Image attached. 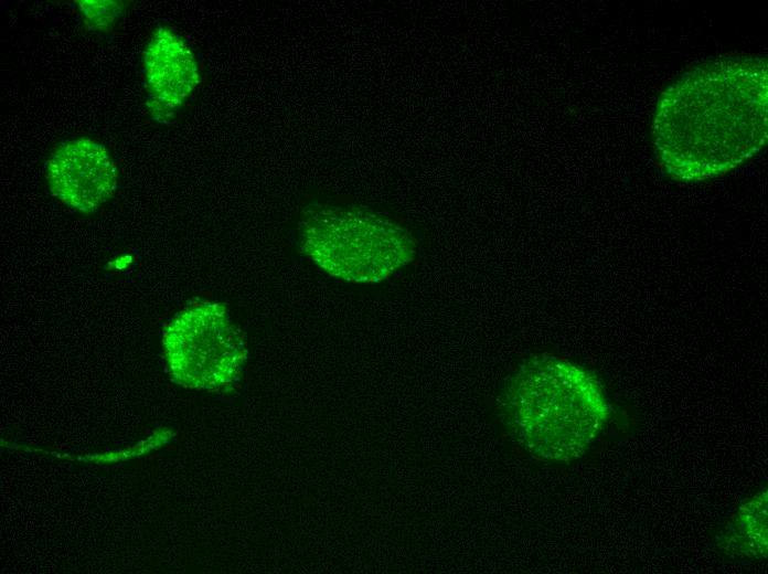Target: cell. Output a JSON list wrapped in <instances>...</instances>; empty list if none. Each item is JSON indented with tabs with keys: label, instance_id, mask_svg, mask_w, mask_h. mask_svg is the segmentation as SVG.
<instances>
[{
	"label": "cell",
	"instance_id": "3",
	"mask_svg": "<svg viewBox=\"0 0 768 574\" xmlns=\"http://www.w3.org/2000/svg\"><path fill=\"white\" fill-rule=\"evenodd\" d=\"M297 245L328 275L377 283L409 264L417 251L412 234L393 220L358 206L312 203L301 212Z\"/></svg>",
	"mask_w": 768,
	"mask_h": 574
},
{
	"label": "cell",
	"instance_id": "4",
	"mask_svg": "<svg viewBox=\"0 0 768 574\" xmlns=\"http://www.w3.org/2000/svg\"><path fill=\"white\" fill-rule=\"evenodd\" d=\"M162 343L172 381L194 390L231 389L248 359L242 331L220 302L204 301L179 312Z\"/></svg>",
	"mask_w": 768,
	"mask_h": 574
},
{
	"label": "cell",
	"instance_id": "7",
	"mask_svg": "<svg viewBox=\"0 0 768 574\" xmlns=\"http://www.w3.org/2000/svg\"><path fill=\"white\" fill-rule=\"evenodd\" d=\"M767 519L768 493L765 488L737 508L719 532L718 548L729 556L765 560L768 548Z\"/></svg>",
	"mask_w": 768,
	"mask_h": 574
},
{
	"label": "cell",
	"instance_id": "2",
	"mask_svg": "<svg viewBox=\"0 0 768 574\" xmlns=\"http://www.w3.org/2000/svg\"><path fill=\"white\" fill-rule=\"evenodd\" d=\"M508 433L529 454L548 463L583 457L605 431L610 405L599 379L551 354L525 360L498 400Z\"/></svg>",
	"mask_w": 768,
	"mask_h": 574
},
{
	"label": "cell",
	"instance_id": "8",
	"mask_svg": "<svg viewBox=\"0 0 768 574\" xmlns=\"http://www.w3.org/2000/svg\"><path fill=\"white\" fill-rule=\"evenodd\" d=\"M78 9L85 22L96 31H108L125 12V4L117 0H81Z\"/></svg>",
	"mask_w": 768,
	"mask_h": 574
},
{
	"label": "cell",
	"instance_id": "5",
	"mask_svg": "<svg viewBox=\"0 0 768 574\" xmlns=\"http://www.w3.org/2000/svg\"><path fill=\"white\" fill-rule=\"evenodd\" d=\"M52 194L68 209L92 214L117 188V167L107 148L86 137L62 141L45 168Z\"/></svg>",
	"mask_w": 768,
	"mask_h": 574
},
{
	"label": "cell",
	"instance_id": "1",
	"mask_svg": "<svg viewBox=\"0 0 768 574\" xmlns=\"http://www.w3.org/2000/svg\"><path fill=\"white\" fill-rule=\"evenodd\" d=\"M768 64L757 55L700 63L660 93L652 144L672 180L715 179L754 158L768 139Z\"/></svg>",
	"mask_w": 768,
	"mask_h": 574
},
{
	"label": "cell",
	"instance_id": "6",
	"mask_svg": "<svg viewBox=\"0 0 768 574\" xmlns=\"http://www.w3.org/2000/svg\"><path fill=\"white\" fill-rule=\"evenodd\" d=\"M147 107L164 123L181 109L200 84L199 64L191 46L175 31L159 26L143 51Z\"/></svg>",
	"mask_w": 768,
	"mask_h": 574
}]
</instances>
